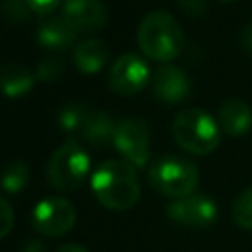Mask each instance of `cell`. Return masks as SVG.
I'll return each mask as SVG.
<instances>
[{
	"label": "cell",
	"instance_id": "d6986e66",
	"mask_svg": "<svg viewBox=\"0 0 252 252\" xmlns=\"http://www.w3.org/2000/svg\"><path fill=\"white\" fill-rule=\"evenodd\" d=\"M232 220L242 230H252V187L244 189L232 203Z\"/></svg>",
	"mask_w": 252,
	"mask_h": 252
},
{
	"label": "cell",
	"instance_id": "9a60e30c",
	"mask_svg": "<svg viewBox=\"0 0 252 252\" xmlns=\"http://www.w3.org/2000/svg\"><path fill=\"white\" fill-rule=\"evenodd\" d=\"M35 85V75L20 63L0 65V91L8 98H20L28 94Z\"/></svg>",
	"mask_w": 252,
	"mask_h": 252
},
{
	"label": "cell",
	"instance_id": "277c9868",
	"mask_svg": "<svg viewBox=\"0 0 252 252\" xmlns=\"http://www.w3.org/2000/svg\"><path fill=\"white\" fill-rule=\"evenodd\" d=\"M150 185L163 197L181 199L191 195L199 185V167L181 156H161L148 169Z\"/></svg>",
	"mask_w": 252,
	"mask_h": 252
},
{
	"label": "cell",
	"instance_id": "e0dca14e",
	"mask_svg": "<svg viewBox=\"0 0 252 252\" xmlns=\"http://www.w3.org/2000/svg\"><path fill=\"white\" fill-rule=\"evenodd\" d=\"M30 181V167L22 159H12L0 173V185L6 193H20Z\"/></svg>",
	"mask_w": 252,
	"mask_h": 252
},
{
	"label": "cell",
	"instance_id": "30bf717a",
	"mask_svg": "<svg viewBox=\"0 0 252 252\" xmlns=\"http://www.w3.org/2000/svg\"><path fill=\"white\" fill-rule=\"evenodd\" d=\"M152 91L158 100L175 104V102H181L187 98V94L191 91V83L183 69L163 63L152 75Z\"/></svg>",
	"mask_w": 252,
	"mask_h": 252
},
{
	"label": "cell",
	"instance_id": "3957f363",
	"mask_svg": "<svg viewBox=\"0 0 252 252\" xmlns=\"http://www.w3.org/2000/svg\"><path fill=\"white\" fill-rule=\"evenodd\" d=\"M171 134L181 150L193 156H207L219 148L222 132L219 122L207 110L191 106L177 112L171 124Z\"/></svg>",
	"mask_w": 252,
	"mask_h": 252
},
{
	"label": "cell",
	"instance_id": "5bb4252c",
	"mask_svg": "<svg viewBox=\"0 0 252 252\" xmlns=\"http://www.w3.org/2000/svg\"><path fill=\"white\" fill-rule=\"evenodd\" d=\"M110 57V47L100 37H89L75 45L73 49V63L83 73H98Z\"/></svg>",
	"mask_w": 252,
	"mask_h": 252
},
{
	"label": "cell",
	"instance_id": "603a6c76",
	"mask_svg": "<svg viewBox=\"0 0 252 252\" xmlns=\"http://www.w3.org/2000/svg\"><path fill=\"white\" fill-rule=\"evenodd\" d=\"M14 226V209L12 205L0 197V238L8 236Z\"/></svg>",
	"mask_w": 252,
	"mask_h": 252
},
{
	"label": "cell",
	"instance_id": "2e32d148",
	"mask_svg": "<svg viewBox=\"0 0 252 252\" xmlns=\"http://www.w3.org/2000/svg\"><path fill=\"white\" fill-rule=\"evenodd\" d=\"M114 128H116V122L106 110H91L81 134L91 146L104 148L112 142Z\"/></svg>",
	"mask_w": 252,
	"mask_h": 252
},
{
	"label": "cell",
	"instance_id": "7402d4cb",
	"mask_svg": "<svg viewBox=\"0 0 252 252\" xmlns=\"http://www.w3.org/2000/svg\"><path fill=\"white\" fill-rule=\"evenodd\" d=\"M177 8L189 18H205L209 14L207 0H177Z\"/></svg>",
	"mask_w": 252,
	"mask_h": 252
},
{
	"label": "cell",
	"instance_id": "7a4b0ae2",
	"mask_svg": "<svg viewBox=\"0 0 252 252\" xmlns=\"http://www.w3.org/2000/svg\"><path fill=\"white\" fill-rule=\"evenodd\" d=\"M138 47L154 61H173L183 49V30L179 22L165 10H152L138 26Z\"/></svg>",
	"mask_w": 252,
	"mask_h": 252
},
{
	"label": "cell",
	"instance_id": "5b68a950",
	"mask_svg": "<svg viewBox=\"0 0 252 252\" xmlns=\"http://www.w3.org/2000/svg\"><path fill=\"white\" fill-rule=\"evenodd\" d=\"M89 171L91 158L87 150L75 140L61 144L45 163L47 183L57 191H75L87 179Z\"/></svg>",
	"mask_w": 252,
	"mask_h": 252
},
{
	"label": "cell",
	"instance_id": "52a82bcc",
	"mask_svg": "<svg viewBox=\"0 0 252 252\" xmlns=\"http://www.w3.org/2000/svg\"><path fill=\"white\" fill-rule=\"evenodd\" d=\"M77 220L73 203L65 197H45L32 211V226L49 238L67 234Z\"/></svg>",
	"mask_w": 252,
	"mask_h": 252
},
{
	"label": "cell",
	"instance_id": "8992f818",
	"mask_svg": "<svg viewBox=\"0 0 252 252\" xmlns=\"http://www.w3.org/2000/svg\"><path fill=\"white\" fill-rule=\"evenodd\" d=\"M112 146L134 167H144L150 159V128L148 122L136 116L116 122Z\"/></svg>",
	"mask_w": 252,
	"mask_h": 252
},
{
	"label": "cell",
	"instance_id": "4316f807",
	"mask_svg": "<svg viewBox=\"0 0 252 252\" xmlns=\"http://www.w3.org/2000/svg\"><path fill=\"white\" fill-rule=\"evenodd\" d=\"M55 252H87V250L83 246H79V244H63Z\"/></svg>",
	"mask_w": 252,
	"mask_h": 252
},
{
	"label": "cell",
	"instance_id": "83f0119b",
	"mask_svg": "<svg viewBox=\"0 0 252 252\" xmlns=\"http://www.w3.org/2000/svg\"><path fill=\"white\" fill-rule=\"evenodd\" d=\"M220 2H234V0H220Z\"/></svg>",
	"mask_w": 252,
	"mask_h": 252
},
{
	"label": "cell",
	"instance_id": "ac0fdd59",
	"mask_svg": "<svg viewBox=\"0 0 252 252\" xmlns=\"http://www.w3.org/2000/svg\"><path fill=\"white\" fill-rule=\"evenodd\" d=\"M91 110L81 104V102H71L67 106H63L57 114V126L63 130V132H69V134H75V132H81L87 118H89Z\"/></svg>",
	"mask_w": 252,
	"mask_h": 252
},
{
	"label": "cell",
	"instance_id": "4fadbf2b",
	"mask_svg": "<svg viewBox=\"0 0 252 252\" xmlns=\"http://www.w3.org/2000/svg\"><path fill=\"white\" fill-rule=\"evenodd\" d=\"M77 39V30L71 28L61 16L59 18H47L45 22L39 24L37 32H35V41L39 43V47L47 49V51H65L67 47H71Z\"/></svg>",
	"mask_w": 252,
	"mask_h": 252
},
{
	"label": "cell",
	"instance_id": "9c48e42d",
	"mask_svg": "<svg viewBox=\"0 0 252 252\" xmlns=\"http://www.w3.org/2000/svg\"><path fill=\"white\" fill-rule=\"evenodd\" d=\"M165 213L177 224H183L189 228H209L211 224L217 222L219 207L209 195L191 193L187 197L171 201Z\"/></svg>",
	"mask_w": 252,
	"mask_h": 252
},
{
	"label": "cell",
	"instance_id": "7c38bea8",
	"mask_svg": "<svg viewBox=\"0 0 252 252\" xmlns=\"http://www.w3.org/2000/svg\"><path fill=\"white\" fill-rule=\"evenodd\" d=\"M217 122L220 126V132L232 138H240L252 128V108L240 98H230L220 104Z\"/></svg>",
	"mask_w": 252,
	"mask_h": 252
},
{
	"label": "cell",
	"instance_id": "ffe728a7",
	"mask_svg": "<svg viewBox=\"0 0 252 252\" xmlns=\"http://www.w3.org/2000/svg\"><path fill=\"white\" fill-rule=\"evenodd\" d=\"M65 75V61L59 55H47L39 59L35 67V79L43 83H57Z\"/></svg>",
	"mask_w": 252,
	"mask_h": 252
},
{
	"label": "cell",
	"instance_id": "ba28073f",
	"mask_svg": "<svg viewBox=\"0 0 252 252\" xmlns=\"http://www.w3.org/2000/svg\"><path fill=\"white\" fill-rule=\"evenodd\" d=\"M152 81L148 61L138 53H122L108 71V87L120 96L140 93Z\"/></svg>",
	"mask_w": 252,
	"mask_h": 252
},
{
	"label": "cell",
	"instance_id": "44dd1931",
	"mask_svg": "<svg viewBox=\"0 0 252 252\" xmlns=\"http://www.w3.org/2000/svg\"><path fill=\"white\" fill-rule=\"evenodd\" d=\"M32 8L26 0H2L0 2V18L12 24H22L30 18Z\"/></svg>",
	"mask_w": 252,
	"mask_h": 252
},
{
	"label": "cell",
	"instance_id": "d4e9b609",
	"mask_svg": "<svg viewBox=\"0 0 252 252\" xmlns=\"http://www.w3.org/2000/svg\"><path fill=\"white\" fill-rule=\"evenodd\" d=\"M240 45H242V49L252 57V22L246 24V26L240 30Z\"/></svg>",
	"mask_w": 252,
	"mask_h": 252
},
{
	"label": "cell",
	"instance_id": "8fae6325",
	"mask_svg": "<svg viewBox=\"0 0 252 252\" xmlns=\"http://www.w3.org/2000/svg\"><path fill=\"white\" fill-rule=\"evenodd\" d=\"M61 18L77 32H94L106 24L108 12L102 0H65Z\"/></svg>",
	"mask_w": 252,
	"mask_h": 252
},
{
	"label": "cell",
	"instance_id": "484cf974",
	"mask_svg": "<svg viewBox=\"0 0 252 252\" xmlns=\"http://www.w3.org/2000/svg\"><path fill=\"white\" fill-rule=\"evenodd\" d=\"M22 252H45L43 250V244L39 240H28L22 248Z\"/></svg>",
	"mask_w": 252,
	"mask_h": 252
},
{
	"label": "cell",
	"instance_id": "cb8c5ba5",
	"mask_svg": "<svg viewBox=\"0 0 252 252\" xmlns=\"http://www.w3.org/2000/svg\"><path fill=\"white\" fill-rule=\"evenodd\" d=\"M26 2L32 8V12L37 16H49L61 4V0H26Z\"/></svg>",
	"mask_w": 252,
	"mask_h": 252
},
{
	"label": "cell",
	"instance_id": "6da1fadb",
	"mask_svg": "<svg viewBox=\"0 0 252 252\" xmlns=\"http://www.w3.org/2000/svg\"><path fill=\"white\" fill-rule=\"evenodd\" d=\"M91 189L96 201L110 211L132 209L140 199L136 167L126 159H104L91 175Z\"/></svg>",
	"mask_w": 252,
	"mask_h": 252
}]
</instances>
